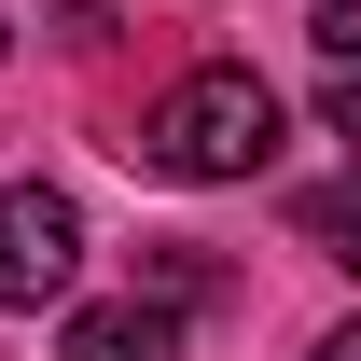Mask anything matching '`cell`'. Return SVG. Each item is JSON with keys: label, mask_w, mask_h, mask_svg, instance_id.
<instances>
[{"label": "cell", "mask_w": 361, "mask_h": 361, "mask_svg": "<svg viewBox=\"0 0 361 361\" xmlns=\"http://www.w3.org/2000/svg\"><path fill=\"white\" fill-rule=\"evenodd\" d=\"M334 139L361 153V70H334Z\"/></svg>", "instance_id": "52a82bcc"}, {"label": "cell", "mask_w": 361, "mask_h": 361, "mask_svg": "<svg viewBox=\"0 0 361 361\" xmlns=\"http://www.w3.org/2000/svg\"><path fill=\"white\" fill-rule=\"evenodd\" d=\"M292 223H306V250H334V264L361 278V167H348V180H319V195H292Z\"/></svg>", "instance_id": "277c9868"}, {"label": "cell", "mask_w": 361, "mask_h": 361, "mask_svg": "<svg viewBox=\"0 0 361 361\" xmlns=\"http://www.w3.org/2000/svg\"><path fill=\"white\" fill-rule=\"evenodd\" d=\"M278 153V84L264 70H180L153 97V126H139V167L167 180H250Z\"/></svg>", "instance_id": "6da1fadb"}, {"label": "cell", "mask_w": 361, "mask_h": 361, "mask_svg": "<svg viewBox=\"0 0 361 361\" xmlns=\"http://www.w3.org/2000/svg\"><path fill=\"white\" fill-rule=\"evenodd\" d=\"M84 264V209L56 180H0V306H56Z\"/></svg>", "instance_id": "7a4b0ae2"}, {"label": "cell", "mask_w": 361, "mask_h": 361, "mask_svg": "<svg viewBox=\"0 0 361 361\" xmlns=\"http://www.w3.org/2000/svg\"><path fill=\"white\" fill-rule=\"evenodd\" d=\"M306 42H319V70H361V0H319Z\"/></svg>", "instance_id": "8992f818"}, {"label": "cell", "mask_w": 361, "mask_h": 361, "mask_svg": "<svg viewBox=\"0 0 361 361\" xmlns=\"http://www.w3.org/2000/svg\"><path fill=\"white\" fill-rule=\"evenodd\" d=\"M306 361H361V319H334V334H319V348Z\"/></svg>", "instance_id": "ba28073f"}, {"label": "cell", "mask_w": 361, "mask_h": 361, "mask_svg": "<svg viewBox=\"0 0 361 361\" xmlns=\"http://www.w3.org/2000/svg\"><path fill=\"white\" fill-rule=\"evenodd\" d=\"M153 292L195 306V292H209V250H195V236H153Z\"/></svg>", "instance_id": "5b68a950"}, {"label": "cell", "mask_w": 361, "mask_h": 361, "mask_svg": "<svg viewBox=\"0 0 361 361\" xmlns=\"http://www.w3.org/2000/svg\"><path fill=\"white\" fill-rule=\"evenodd\" d=\"M56 361H180V319L126 292V306H84V319H70V348H56Z\"/></svg>", "instance_id": "3957f363"}]
</instances>
